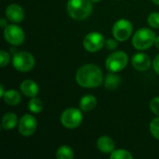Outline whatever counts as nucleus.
<instances>
[{"mask_svg":"<svg viewBox=\"0 0 159 159\" xmlns=\"http://www.w3.org/2000/svg\"><path fill=\"white\" fill-rule=\"evenodd\" d=\"M76 81L79 86L86 89H94L103 81L102 72L97 65L86 64L81 66L76 73Z\"/></svg>","mask_w":159,"mask_h":159,"instance_id":"obj_1","label":"nucleus"},{"mask_svg":"<svg viewBox=\"0 0 159 159\" xmlns=\"http://www.w3.org/2000/svg\"><path fill=\"white\" fill-rule=\"evenodd\" d=\"M93 6L91 0H69L67 3V12L75 20H84L92 12Z\"/></svg>","mask_w":159,"mask_h":159,"instance_id":"obj_2","label":"nucleus"},{"mask_svg":"<svg viewBox=\"0 0 159 159\" xmlns=\"http://www.w3.org/2000/svg\"><path fill=\"white\" fill-rule=\"evenodd\" d=\"M155 41V33L148 28H142L135 33L132 38V45L135 48L139 50H145L151 48Z\"/></svg>","mask_w":159,"mask_h":159,"instance_id":"obj_3","label":"nucleus"},{"mask_svg":"<svg viewBox=\"0 0 159 159\" xmlns=\"http://www.w3.org/2000/svg\"><path fill=\"white\" fill-rule=\"evenodd\" d=\"M12 65L19 72H29L34 66V56L26 51L16 52L12 57Z\"/></svg>","mask_w":159,"mask_h":159,"instance_id":"obj_4","label":"nucleus"},{"mask_svg":"<svg viewBox=\"0 0 159 159\" xmlns=\"http://www.w3.org/2000/svg\"><path fill=\"white\" fill-rule=\"evenodd\" d=\"M128 64V56L124 51H116L112 53L105 62L106 69L112 73L122 71Z\"/></svg>","mask_w":159,"mask_h":159,"instance_id":"obj_5","label":"nucleus"},{"mask_svg":"<svg viewBox=\"0 0 159 159\" xmlns=\"http://www.w3.org/2000/svg\"><path fill=\"white\" fill-rule=\"evenodd\" d=\"M83 120L82 113L80 110L76 108H69L66 109L61 116V124L67 129H75L77 128Z\"/></svg>","mask_w":159,"mask_h":159,"instance_id":"obj_6","label":"nucleus"},{"mask_svg":"<svg viewBox=\"0 0 159 159\" xmlns=\"http://www.w3.org/2000/svg\"><path fill=\"white\" fill-rule=\"evenodd\" d=\"M132 30H133V26L131 22L128 20L122 19L115 23L113 27V34L116 40L120 42H124L130 37L132 34Z\"/></svg>","mask_w":159,"mask_h":159,"instance_id":"obj_7","label":"nucleus"},{"mask_svg":"<svg viewBox=\"0 0 159 159\" xmlns=\"http://www.w3.org/2000/svg\"><path fill=\"white\" fill-rule=\"evenodd\" d=\"M4 36L7 42L13 46H20L24 42L23 30L15 24H8L4 28Z\"/></svg>","mask_w":159,"mask_h":159,"instance_id":"obj_8","label":"nucleus"},{"mask_svg":"<svg viewBox=\"0 0 159 159\" xmlns=\"http://www.w3.org/2000/svg\"><path fill=\"white\" fill-rule=\"evenodd\" d=\"M105 44L104 36L98 32H91L88 34L83 41L84 48L89 52L99 51Z\"/></svg>","mask_w":159,"mask_h":159,"instance_id":"obj_9","label":"nucleus"},{"mask_svg":"<svg viewBox=\"0 0 159 159\" xmlns=\"http://www.w3.org/2000/svg\"><path fill=\"white\" fill-rule=\"evenodd\" d=\"M36 119L32 115H24L19 121V131L21 135L29 137L36 130Z\"/></svg>","mask_w":159,"mask_h":159,"instance_id":"obj_10","label":"nucleus"},{"mask_svg":"<svg viewBox=\"0 0 159 159\" xmlns=\"http://www.w3.org/2000/svg\"><path fill=\"white\" fill-rule=\"evenodd\" d=\"M131 63L137 71L144 72L149 69L151 65V59L145 53H137L132 57Z\"/></svg>","mask_w":159,"mask_h":159,"instance_id":"obj_11","label":"nucleus"},{"mask_svg":"<svg viewBox=\"0 0 159 159\" xmlns=\"http://www.w3.org/2000/svg\"><path fill=\"white\" fill-rule=\"evenodd\" d=\"M6 17L12 22H20L24 19V10L20 6L11 4L6 8Z\"/></svg>","mask_w":159,"mask_h":159,"instance_id":"obj_12","label":"nucleus"},{"mask_svg":"<svg viewBox=\"0 0 159 159\" xmlns=\"http://www.w3.org/2000/svg\"><path fill=\"white\" fill-rule=\"evenodd\" d=\"M20 91L25 96L33 98L39 93V88L34 81L27 79L20 84Z\"/></svg>","mask_w":159,"mask_h":159,"instance_id":"obj_13","label":"nucleus"},{"mask_svg":"<svg viewBox=\"0 0 159 159\" xmlns=\"http://www.w3.org/2000/svg\"><path fill=\"white\" fill-rule=\"evenodd\" d=\"M98 149L103 154H111L115 150V143L108 136H102L97 141Z\"/></svg>","mask_w":159,"mask_h":159,"instance_id":"obj_14","label":"nucleus"},{"mask_svg":"<svg viewBox=\"0 0 159 159\" xmlns=\"http://www.w3.org/2000/svg\"><path fill=\"white\" fill-rule=\"evenodd\" d=\"M3 99H4V102L7 105L14 106V105H17L18 103H20V92H18L15 89H9L5 92Z\"/></svg>","mask_w":159,"mask_h":159,"instance_id":"obj_15","label":"nucleus"},{"mask_svg":"<svg viewBox=\"0 0 159 159\" xmlns=\"http://www.w3.org/2000/svg\"><path fill=\"white\" fill-rule=\"evenodd\" d=\"M97 105V100L93 95H86L81 98L79 102V107L86 112L93 110Z\"/></svg>","mask_w":159,"mask_h":159,"instance_id":"obj_16","label":"nucleus"},{"mask_svg":"<svg viewBox=\"0 0 159 159\" xmlns=\"http://www.w3.org/2000/svg\"><path fill=\"white\" fill-rule=\"evenodd\" d=\"M18 123L17 116L13 113H7L2 118V128L6 130H10L16 127Z\"/></svg>","mask_w":159,"mask_h":159,"instance_id":"obj_17","label":"nucleus"},{"mask_svg":"<svg viewBox=\"0 0 159 159\" xmlns=\"http://www.w3.org/2000/svg\"><path fill=\"white\" fill-rule=\"evenodd\" d=\"M121 84V78L120 76L114 75V74H109L105 77L104 81V86L107 89H116L119 85Z\"/></svg>","mask_w":159,"mask_h":159,"instance_id":"obj_18","label":"nucleus"},{"mask_svg":"<svg viewBox=\"0 0 159 159\" xmlns=\"http://www.w3.org/2000/svg\"><path fill=\"white\" fill-rule=\"evenodd\" d=\"M56 157L58 159H72L74 158V152L69 146L62 145L57 150Z\"/></svg>","mask_w":159,"mask_h":159,"instance_id":"obj_19","label":"nucleus"},{"mask_svg":"<svg viewBox=\"0 0 159 159\" xmlns=\"http://www.w3.org/2000/svg\"><path fill=\"white\" fill-rule=\"evenodd\" d=\"M28 108L32 113L38 114L43 110V103L39 99L33 97L32 100H30V102L28 103Z\"/></svg>","mask_w":159,"mask_h":159,"instance_id":"obj_20","label":"nucleus"},{"mask_svg":"<svg viewBox=\"0 0 159 159\" xmlns=\"http://www.w3.org/2000/svg\"><path fill=\"white\" fill-rule=\"evenodd\" d=\"M111 159H132V155L124 149H118V150H114L111 155Z\"/></svg>","mask_w":159,"mask_h":159,"instance_id":"obj_21","label":"nucleus"},{"mask_svg":"<svg viewBox=\"0 0 159 159\" xmlns=\"http://www.w3.org/2000/svg\"><path fill=\"white\" fill-rule=\"evenodd\" d=\"M150 131L156 139L159 140V117L152 120L150 124Z\"/></svg>","mask_w":159,"mask_h":159,"instance_id":"obj_22","label":"nucleus"},{"mask_svg":"<svg viewBox=\"0 0 159 159\" xmlns=\"http://www.w3.org/2000/svg\"><path fill=\"white\" fill-rule=\"evenodd\" d=\"M147 21L149 25L153 28H159V13L153 12L148 16Z\"/></svg>","mask_w":159,"mask_h":159,"instance_id":"obj_23","label":"nucleus"},{"mask_svg":"<svg viewBox=\"0 0 159 159\" xmlns=\"http://www.w3.org/2000/svg\"><path fill=\"white\" fill-rule=\"evenodd\" d=\"M9 54L5 51V50H1L0 51V66L1 67H5L9 63Z\"/></svg>","mask_w":159,"mask_h":159,"instance_id":"obj_24","label":"nucleus"},{"mask_svg":"<svg viewBox=\"0 0 159 159\" xmlns=\"http://www.w3.org/2000/svg\"><path fill=\"white\" fill-rule=\"evenodd\" d=\"M150 107H151V110L154 112V114L159 116V97H156L151 101Z\"/></svg>","mask_w":159,"mask_h":159,"instance_id":"obj_25","label":"nucleus"},{"mask_svg":"<svg viewBox=\"0 0 159 159\" xmlns=\"http://www.w3.org/2000/svg\"><path fill=\"white\" fill-rule=\"evenodd\" d=\"M105 47L109 50L116 49L117 48V42L115 39H107L105 40Z\"/></svg>","mask_w":159,"mask_h":159,"instance_id":"obj_26","label":"nucleus"},{"mask_svg":"<svg viewBox=\"0 0 159 159\" xmlns=\"http://www.w3.org/2000/svg\"><path fill=\"white\" fill-rule=\"evenodd\" d=\"M153 67H154L155 72L159 75V54L155 58V60L153 61Z\"/></svg>","mask_w":159,"mask_h":159,"instance_id":"obj_27","label":"nucleus"},{"mask_svg":"<svg viewBox=\"0 0 159 159\" xmlns=\"http://www.w3.org/2000/svg\"><path fill=\"white\" fill-rule=\"evenodd\" d=\"M7 25V23L6 20H5L4 18H2V19L0 20V26H1V27H3V28H5Z\"/></svg>","mask_w":159,"mask_h":159,"instance_id":"obj_28","label":"nucleus"},{"mask_svg":"<svg viewBox=\"0 0 159 159\" xmlns=\"http://www.w3.org/2000/svg\"><path fill=\"white\" fill-rule=\"evenodd\" d=\"M4 94H5L4 87H3V85H1V86H0V97H3V96H4Z\"/></svg>","mask_w":159,"mask_h":159,"instance_id":"obj_29","label":"nucleus"},{"mask_svg":"<svg viewBox=\"0 0 159 159\" xmlns=\"http://www.w3.org/2000/svg\"><path fill=\"white\" fill-rule=\"evenodd\" d=\"M155 44H156V47H157V48L159 49V36H157V37L156 38Z\"/></svg>","mask_w":159,"mask_h":159,"instance_id":"obj_30","label":"nucleus"},{"mask_svg":"<svg viewBox=\"0 0 159 159\" xmlns=\"http://www.w3.org/2000/svg\"><path fill=\"white\" fill-rule=\"evenodd\" d=\"M152 1H153L156 5H158L159 6V0H152Z\"/></svg>","mask_w":159,"mask_h":159,"instance_id":"obj_31","label":"nucleus"},{"mask_svg":"<svg viewBox=\"0 0 159 159\" xmlns=\"http://www.w3.org/2000/svg\"><path fill=\"white\" fill-rule=\"evenodd\" d=\"M92 1V3H98V2H100L101 0H91Z\"/></svg>","mask_w":159,"mask_h":159,"instance_id":"obj_32","label":"nucleus"}]
</instances>
